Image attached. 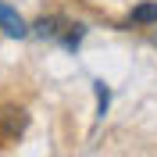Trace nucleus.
<instances>
[{"mask_svg":"<svg viewBox=\"0 0 157 157\" xmlns=\"http://www.w3.org/2000/svg\"><path fill=\"white\" fill-rule=\"evenodd\" d=\"M25 128H29V114H25L21 107H14V104L0 107V139H4V143L21 139V136H25Z\"/></svg>","mask_w":157,"mask_h":157,"instance_id":"f257e3e1","label":"nucleus"},{"mask_svg":"<svg viewBox=\"0 0 157 157\" xmlns=\"http://www.w3.org/2000/svg\"><path fill=\"white\" fill-rule=\"evenodd\" d=\"M0 29L7 32V36H14V39H21V36H29V25L21 21V14L14 7H7V4H0Z\"/></svg>","mask_w":157,"mask_h":157,"instance_id":"f03ea898","label":"nucleus"},{"mask_svg":"<svg viewBox=\"0 0 157 157\" xmlns=\"http://www.w3.org/2000/svg\"><path fill=\"white\" fill-rule=\"evenodd\" d=\"M157 21V0H147V4H136L132 14H128V25H154Z\"/></svg>","mask_w":157,"mask_h":157,"instance_id":"7ed1b4c3","label":"nucleus"},{"mask_svg":"<svg viewBox=\"0 0 157 157\" xmlns=\"http://www.w3.org/2000/svg\"><path fill=\"white\" fill-rule=\"evenodd\" d=\"M61 25H64V21L50 14V18H39L36 25H32V32H36L39 39H57V36H61Z\"/></svg>","mask_w":157,"mask_h":157,"instance_id":"20e7f679","label":"nucleus"},{"mask_svg":"<svg viewBox=\"0 0 157 157\" xmlns=\"http://www.w3.org/2000/svg\"><path fill=\"white\" fill-rule=\"evenodd\" d=\"M64 29H68V32H61L57 39H61L68 50H78V43H82V36H86V25H82V21H75V25H64Z\"/></svg>","mask_w":157,"mask_h":157,"instance_id":"39448f33","label":"nucleus"},{"mask_svg":"<svg viewBox=\"0 0 157 157\" xmlns=\"http://www.w3.org/2000/svg\"><path fill=\"white\" fill-rule=\"evenodd\" d=\"M93 89H97V118H104L107 107H111V89L104 82H93Z\"/></svg>","mask_w":157,"mask_h":157,"instance_id":"423d86ee","label":"nucleus"}]
</instances>
